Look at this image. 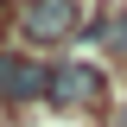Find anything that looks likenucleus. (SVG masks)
Instances as JSON below:
<instances>
[{"label": "nucleus", "instance_id": "f257e3e1", "mask_svg": "<svg viewBox=\"0 0 127 127\" xmlns=\"http://www.w3.org/2000/svg\"><path fill=\"white\" fill-rule=\"evenodd\" d=\"M76 32V0H26L19 6V38L32 45H64Z\"/></svg>", "mask_w": 127, "mask_h": 127}, {"label": "nucleus", "instance_id": "f03ea898", "mask_svg": "<svg viewBox=\"0 0 127 127\" xmlns=\"http://www.w3.org/2000/svg\"><path fill=\"white\" fill-rule=\"evenodd\" d=\"M32 95H51V70L38 57L0 51V102H32Z\"/></svg>", "mask_w": 127, "mask_h": 127}, {"label": "nucleus", "instance_id": "39448f33", "mask_svg": "<svg viewBox=\"0 0 127 127\" xmlns=\"http://www.w3.org/2000/svg\"><path fill=\"white\" fill-rule=\"evenodd\" d=\"M114 127H127V114H121V121H114Z\"/></svg>", "mask_w": 127, "mask_h": 127}, {"label": "nucleus", "instance_id": "20e7f679", "mask_svg": "<svg viewBox=\"0 0 127 127\" xmlns=\"http://www.w3.org/2000/svg\"><path fill=\"white\" fill-rule=\"evenodd\" d=\"M89 38H102V45L127 51V6H121V13H102V19H89Z\"/></svg>", "mask_w": 127, "mask_h": 127}, {"label": "nucleus", "instance_id": "7ed1b4c3", "mask_svg": "<svg viewBox=\"0 0 127 127\" xmlns=\"http://www.w3.org/2000/svg\"><path fill=\"white\" fill-rule=\"evenodd\" d=\"M95 95H102V70H95V64H57V70H51V102L83 108Z\"/></svg>", "mask_w": 127, "mask_h": 127}]
</instances>
